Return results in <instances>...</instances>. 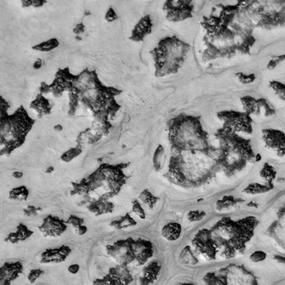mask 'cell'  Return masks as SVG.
I'll return each instance as SVG.
<instances>
[{
	"label": "cell",
	"mask_w": 285,
	"mask_h": 285,
	"mask_svg": "<svg viewBox=\"0 0 285 285\" xmlns=\"http://www.w3.org/2000/svg\"><path fill=\"white\" fill-rule=\"evenodd\" d=\"M44 92H52L54 96L69 92V115H75L81 105L91 111L96 125L107 135L112 128L110 120L114 119L121 109L116 97L122 93V90L104 85L98 79L96 70L85 69L77 76L69 72L68 68L57 73L53 83L44 87Z\"/></svg>",
	"instance_id": "cell-1"
},
{
	"label": "cell",
	"mask_w": 285,
	"mask_h": 285,
	"mask_svg": "<svg viewBox=\"0 0 285 285\" xmlns=\"http://www.w3.org/2000/svg\"><path fill=\"white\" fill-rule=\"evenodd\" d=\"M219 168L212 156L203 152L185 151L172 154L168 171L164 177L183 188H198L208 184Z\"/></svg>",
	"instance_id": "cell-2"
},
{
	"label": "cell",
	"mask_w": 285,
	"mask_h": 285,
	"mask_svg": "<svg viewBox=\"0 0 285 285\" xmlns=\"http://www.w3.org/2000/svg\"><path fill=\"white\" fill-rule=\"evenodd\" d=\"M167 127L172 154L203 152L215 159L217 148L208 143V134L203 128L200 116L179 114L168 121Z\"/></svg>",
	"instance_id": "cell-3"
},
{
	"label": "cell",
	"mask_w": 285,
	"mask_h": 285,
	"mask_svg": "<svg viewBox=\"0 0 285 285\" xmlns=\"http://www.w3.org/2000/svg\"><path fill=\"white\" fill-rule=\"evenodd\" d=\"M257 223V219L252 216L239 220H233L229 217L220 219L210 229L217 250L221 251L227 259L243 252L246 244L253 237Z\"/></svg>",
	"instance_id": "cell-4"
},
{
	"label": "cell",
	"mask_w": 285,
	"mask_h": 285,
	"mask_svg": "<svg viewBox=\"0 0 285 285\" xmlns=\"http://www.w3.org/2000/svg\"><path fill=\"white\" fill-rule=\"evenodd\" d=\"M215 137L219 141L215 161L219 170H223L229 177L244 168L247 162L254 158L249 140L238 136L227 126L219 129Z\"/></svg>",
	"instance_id": "cell-5"
},
{
	"label": "cell",
	"mask_w": 285,
	"mask_h": 285,
	"mask_svg": "<svg viewBox=\"0 0 285 285\" xmlns=\"http://www.w3.org/2000/svg\"><path fill=\"white\" fill-rule=\"evenodd\" d=\"M191 45L176 36L161 40L157 47L151 50L155 63V76L165 77L174 75L185 63Z\"/></svg>",
	"instance_id": "cell-6"
},
{
	"label": "cell",
	"mask_w": 285,
	"mask_h": 285,
	"mask_svg": "<svg viewBox=\"0 0 285 285\" xmlns=\"http://www.w3.org/2000/svg\"><path fill=\"white\" fill-rule=\"evenodd\" d=\"M128 163H121L118 165L102 164L93 173L79 183H74L72 194H89L91 191L104 187L108 193L113 197L119 193L125 185L127 177H125L123 169L128 166Z\"/></svg>",
	"instance_id": "cell-7"
},
{
	"label": "cell",
	"mask_w": 285,
	"mask_h": 285,
	"mask_svg": "<svg viewBox=\"0 0 285 285\" xmlns=\"http://www.w3.org/2000/svg\"><path fill=\"white\" fill-rule=\"evenodd\" d=\"M34 123L22 107L12 116L3 114L0 117V144L14 150L23 143Z\"/></svg>",
	"instance_id": "cell-8"
},
{
	"label": "cell",
	"mask_w": 285,
	"mask_h": 285,
	"mask_svg": "<svg viewBox=\"0 0 285 285\" xmlns=\"http://www.w3.org/2000/svg\"><path fill=\"white\" fill-rule=\"evenodd\" d=\"M207 285H258L253 273L243 266L231 265L219 273H210L204 279Z\"/></svg>",
	"instance_id": "cell-9"
},
{
	"label": "cell",
	"mask_w": 285,
	"mask_h": 285,
	"mask_svg": "<svg viewBox=\"0 0 285 285\" xmlns=\"http://www.w3.org/2000/svg\"><path fill=\"white\" fill-rule=\"evenodd\" d=\"M134 239L132 238L114 243L113 244L107 246V251L110 257H112L121 266H127L134 261Z\"/></svg>",
	"instance_id": "cell-10"
},
{
	"label": "cell",
	"mask_w": 285,
	"mask_h": 285,
	"mask_svg": "<svg viewBox=\"0 0 285 285\" xmlns=\"http://www.w3.org/2000/svg\"><path fill=\"white\" fill-rule=\"evenodd\" d=\"M219 120L224 122V125L232 129L233 132H243L251 133L252 119L247 113H241L237 111H221L217 114Z\"/></svg>",
	"instance_id": "cell-11"
},
{
	"label": "cell",
	"mask_w": 285,
	"mask_h": 285,
	"mask_svg": "<svg viewBox=\"0 0 285 285\" xmlns=\"http://www.w3.org/2000/svg\"><path fill=\"white\" fill-rule=\"evenodd\" d=\"M193 9V2L189 0H168L163 5V10L166 11V18L170 22H181L192 18Z\"/></svg>",
	"instance_id": "cell-12"
},
{
	"label": "cell",
	"mask_w": 285,
	"mask_h": 285,
	"mask_svg": "<svg viewBox=\"0 0 285 285\" xmlns=\"http://www.w3.org/2000/svg\"><path fill=\"white\" fill-rule=\"evenodd\" d=\"M192 244L197 252L203 254L207 259H214L218 253L211 237L210 230L207 229H203L197 233L192 240Z\"/></svg>",
	"instance_id": "cell-13"
},
{
	"label": "cell",
	"mask_w": 285,
	"mask_h": 285,
	"mask_svg": "<svg viewBox=\"0 0 285 285\" xmlns=\"http://www.w3.org/2000/svg\"><path fill=\"white\" fill-rule=\"evenodd\" d=\"M263 141L265 145L270 150L275 151L278 156L285 155V134L275 129L263 130Z\"/></svg>",
	"instance_id": "cell-14"
},
{
	"label": "cell",
	"mask_w": 285,
	"mask_h": 285,
	"mask_svg": "<svg viewBox=\"0 0 285 285\" xmlns=\"http://www.w3.org/2000/svg\"><path fill=\"white\" fill-rule=\"evenodd\" d=\"M134 248V261L136 266H142L153 255V247L151 243L138 238L133 243Z\"/></svg>",
	"instance_id": "cell-15"
},
{
	"label": "cell",
	"mask_w": 285,
	"mask_h": 285,
	"mask_svg": "<svg viewBox=\"0 0 285 285\" xmlns=\"http://www.w3.org/2000/svg\"><path fill=\"white\" fill-rule=\"evenodd\" d=\"M67 228H68L67 223L57 217L53 216H48L44 219L42 226L40 227L41 232H43L44 235L54 238L63 235V232L66 231Z\"/></svg>",
	"instance_id": "cell-16"
},
{
	"label": "cell",
	"mask_w": 285,
	"mask_h": 285,
	"mask_svg": "<svg viewBox=\"0 0 285 285\" xmlns=\"http://www.w3.org/2000/svg\"><path fill=\"white\" fill-rule=\"evenodd\" d=\"M152 29H153V22L151 16L150 15L144 16L135 26L134 29L132 32V35L130 36V40L134 42H141L146 36L151 35Z\"/></svg>",
	"instance_id": "cell-17"
},
{
	"label": "cell",
	"mask_w": 285,
	"mask_h": 285,
	"mask_svg": "<svg viewBox=\"0 0 285 285\" xmlns=\"http://www.w3.org/2000/svg\"><path fill=\"white\" fill-rule=\"evenodd\" d=\"M70 253L71 248L64 245L54 249H48L41 255V262L44 264L60 263L66 260Z\"/></svg>",
	"instance_id": "cell-18"
},
{
	"label": "cell",
	"mask_w": 285,
	"mask_h": 285,
	"mask_svg": "<svg viewBox=\"0 0 285 285\" xmlns=\"http://www.w3.org/2000/svg\"><path fill=\"white\" fill-rule=\"evenodd\" d=\"M22 266L21 263H6L0 267V279L6 281L9 285L16 280L22 273Z\"/></svg>",
	"instance_id": "cell-19"
},
{
	"label": "cell",
	"mask_w": 285,
	"mask_h": 285,
	"mask_svg": "<svg viewBox=\"0 0 285 285\" xmlns=\"http://www.w3.org/2000/svg\"><path fill=\"white\" fill-rule=\"evenodd\" d=\"M162 236L167 241L173 242L178 240L182 233V226L179 223H169L164 226L161 231Z\"/></svg>",
	"instance_id": "cell-20"
},
{
	"label": "cell",
	"mask_w": 285,
	"mask_h": 285,
	"mask_svg": "<svg viewBox=\"0 0 285 285\" xmlns=\"http://www.w3.org/2000/svg\"><path fill=\"white\" fill-rule=\"evenodd\" d=\"M33 110H36L39 115H48L50 114L51 106L47 99L43 96H39L31 104L30 106Z\"/></svg>",
	"instance_id": "cell-21"
},
{
	"label": "cell",
	"mask_w": 285,
	"mask_h": 285,
	"mask_svg": "<svg viewBox=\"0 0 285 285\" xmlns=\"http://www.w3.org/2000/svg\"><path fill=\"white\" fill-rule=\"evenodd\" d=\"M273 188V185L253 183V184H249L247 185V187L244 190V192L246 194L249 195L263 194V193L271 191Z\"/></svg>",
	"instance_id": "cell-22"
},
{
	"label": "cell",
	"mask_w": 285,
	"mask_h": 285,
	"mask_svg": "<svg viewBox=\"0 0 285 285\" xmlns=\"http://www.w3.org/2000/svg\"><path fill=\"white\" fill-rule=\"evenodd\" d=\"M75 228V232L79 236H83L87 232V227L84 225V219L77 216H70L67 221Z\"/></svg>",
	"instance_id": "cell-23"
},
{
	"label": "cell",
	"mask_w": 285,
	"mask_h": 285,
	"mask_svg": "<svg viewBox=\"0 0 285 285\" xmlns=\"http://www.w3.org/2000/svg\"><path fill=\"white\" fill-rule=\"evenodd\" d=\"M164 157H165V150L163 145H158L157 150L154 153L153 166L157 172H160L163 169L164 164Z\"/></svg>",
	"instance_id": "cell-24"
},
{
	"label": "cell",
	"mask_w": 285,
	"mask_h": 285,
	"mask_svg": "<svg viewBox=\"0 0 285 285\" xmlns=\"http://www.w3.org/2000/svg\"><path fill=\"white\" fill-rule=\"evenodd\" d=\"M137 224V221L132 219V217L130 216L128 213L125 214V216L120 218L116 221L111 223V226L117 229V230H122V229L127 228L130 226H135Z\"/></svg>",
	"instance_id": "cell-25"
},
{
	"label": "cell",
	"mask_w": 285,
	"mask_h": 285,
	"mask_svg": "<svg viewBox=\"0 0 285 285\" xmlns=\"http://www.w3.org/2000/svg\"><path fill=\"white\" fill-rule=\"evenodd\" d=\"M59 45V41L57 39H50L49 41L42 42L41 44L33 46V50L41 51V52H49L50 50L56 49Z\"/></svg>",
	"instance_id": "cell-26"
},
{
	"label": "cell",
	"mask_w": 285,
	"mask_h": 285,
	"mask_svg": "<svg viewBox=\"0 0 285 285\" xmlns=\"http://www.w3.org/2000/svg\"><path fill=\"white\" fill-rule=\"evenodd\" d=\"M180 259L184 263L187 264V265H191L194 266L198 263V260L197 257L195 256L193 251L191 250L190 246H186V247L182 250L181 254H180Z\"/></svg>",
	"instance_id": "cell-27"
},
{
	"label": "cell",
	"mask_w": 285,
	"mask_h": 285,
	"mask_svg": "<svg viewBox=\"0 0 285 285\" xmlns=\"http://www.w3.org/2000/svg\"><path fill=\"white\" fill-rule=\"evenodd\" d=\"M239 201H240V199L235 198L234 197H232V196H227V197L223 198L221 200L217 202V209H219V211L227 209V208H230L231 207H233L236 204H238L239 203Z\"/></svg>",
	"instance_id": "cell-28"
},
{
	"label": "cell",
	"mask_w": 285,
	"mask_h": 285,
	"mask_svg": "<svg viewBox=\"0 0 285 285\" xmlns=\"http://www.w3.org/2000/svg\"><path fill=\"white\" fill-rule=\"evenodd\" d=\"M139 200L141 201L143 204L147 205L148 207L153 208L158 202V198L153 196L149 190H144L141 194L139 195Z\"/></svg>",
	"instance_id": "cell-29"
},
{
	"label": "cell",
	"mask_w": 285,
	"mask_h": 285,
	"mask_svg": "<svg viewBox=\"0 0 285 285\" xmlns=\"http://www.w3.org/2000/svg\"><path fill=\"white\" fill-rule=\"evenodd\" d=\"M260 176L266 180L267 185H272V181H273L276 176V172L273 166H270L268 164H265L263 168L260 172Z\"/></svg>",
	"instance_id": "cell-30"
},
{
	"label": "cell",
	"mask_w": 285,
	"mask_h": 285,
	"mask_svg": "<svg viewBox=\"0 0 285 285\" xmlns=\"http://www.w3.org/2000/svg\"><path fill=\"white\" fill-rule=\"evenodd\" d=\"M82 153V148L80 144L76 148H71L70 150L66 151L65 153L63 154V156L61 157V160L63 161L64 163H69L71 162L73 159H75L76 157H78L80 154Z\"/></svg>",
	"instance_id": "cell-31"
},
{
	"label": "cell",
	"mask_w": 285,
	"mask_h": 285,
	"mask_svg": "<svg viewBox=\"0 0 285 285\" xmlns=\"http://www.w3.org/2000/svg\"><path fill=\"white\" fill-rule=\"evenodd\" d=\"M270 87L273 89L275 94L278 96L279 99L285 101V85L281 82L273 81L269 83Z\"/></svg>",
	"instance_id": "cell-32"
},
{
	"label": "cell",
	"mask_w": 285,
	"mask_h": 285,
	"mask_svg": "<svg viewBox=\"0 0 285 285\" xmlns=\"http://www.w3.org/2000/svg\"><path fill=\"white\" fill-rule=\"evenodd\" d=\"M29 196V191L25 186L13 189L10 192V198L16 200H26Z\"/></svg>",
	"instance_id": "cell-33"
},
{
	"label": "cell",
	"mask_w": 285,
	"mask_h": 285,
	"mask_svg": "<svg viewBox=\"0 0 285 285\" xmlns=\"http://www.w3.org/2000/svg\"><path fill=\"white\" fill-rule=\"evenodd\" d=\"M205 215H206V213L204 211L192 210V211L189 212L187 219L190 222H197V221H200L204 219Z\"/></svg>",
	"instance_id": "cell-34"
},
{
	"label": "cell",
	"mask_w": 285,
	"mask_h": 285,
	"mask_svg": "<svg viewBox=\"0 0 285 285\" xmlns=\"http://www.w3.org/2000/svg\"><path fill=\"white\" fill-rule=\"evenodd\" d=\"M266 257H267V254H266V252L258 250L254 251V253H252L250 256H249V259H250L252 262L259 263V262H261V261L266 260Z\"/></svg>",
	"instance_id": "cell-35"
},
{
	"label": "cell",
	"mask_w": 285,
	"mask_h": 285,
	"mask_svg": "<svg viewBox=\"0 0 285 285\" xmlns=\"http://www.w3.org/2000/svg\"><path fill=\"white\" fill-rule=\"evenodd\" d=\"M132 211L140 219H145V212H144V208L141 206V204H139L138 201L136 200L132 203Z\"/></svg>",
	"instance_id": "cell-36"
},
{
	"label": "cell",
	"mask_w": 285,
	"mask_h": 285,
	"mask_svg": "<svg viewBox=\"0 0 285 285\" xmlns=\"http://www.w3.org/2000/svg\"><path fill=\"white\" fill-rule=\"evenodd\" d=\"M237 77L243 84H249V83L254 82V80H255V76H254V74L245 75V74H243V73H238V74H237Z\"/></svg>",
	"instance_id": "cell-37"
},
{
	"label": "cell",
	"mask_w": 285,
	"mask_h": 285,
	"mask_svg": "<svg viewBox=\"0 0 285 285\" xmlns=\"http://www.w3.org/2000/svg\"><path fill=\"white\" fill-rule=\"evenodd\" d=\"M43 273H44V272L41 269L32 270L31 272L29 273V275H28V279H29V282L31 283V284H35L38 280L39 278L42 276Z\"/></svg>",
	"instance_id": "cell-38"
},
{
	"label": "cell",
	"mask_w": 285,
	"mask_h": 285,
	"mask_svg": "<svg viewBox=\"0 0 285 285\" xmlns=\"http://www.w3.org/2000/svg\"><path fill=\"white\" fill-rule=\"evenodd\" d=\"M117 19H118V16L116 15V11L114 10L113 8H110L105 15V20L107 22H111Z\"/></svg>",
	"instance_id": "cell-39"
},
{
	"label": "cell",
	"mask_w": 285,
	"mask_h": 285,
	"mask_svg": "<svg viewBox=\"0 0 285 285\" xmlns=\"http://www.w3.org/2000/svg\"><path fill=\"white\" fill-rule=\"evenodd\" d=\"M85 31V27L83 26V24H79V25L76 26V29H74V32L76 33V35H80V34H82Z\"/></svg>",
	"instance_id": "cell-40"
},
{
	"label": "cell",
	"mask_w": 285,
	"mask_h": 285,
	"mask_svg": "<svg viewBox=\"0 0 285 285\" xmlns=\"http://www.w3.org/2000/svg\"><path fill=\"white\" fill-rule=\"evenodd\" d=\"M44 65V62H43V60L42 59H37L35 61V63H34V69H40L43 67Z\"/></svg>",
	"instance_id": "cell-41"
},
{
	"label": "cell",
	"mask_w": 285,
	"mask_h": 285,
	"mask_svg": "<svg viewBox=\"0 0 285 285\" xmlns=\"http://www.w3.org/2000/svg\"><path fill=\"white\" fill-rule=\"evenodd\" d=\"M79 269H80V266L78 265H71V266H69V268H68V271H69V273H73V274H76L78 272Z\"/></svg>",
	"instance_id": "cell-42"
},
{
	"label": "cell",
	"mask_w": 285,
	"mask_h": 285,
	"mask_svg": "<svg viewBox=\"0 0 285 285\" xmlns=\"http://www.w3.org/2000/svg\"><path fill=\"white\" fill-rule=\"evenodd\" d=\"M45 3H46V1H42V0H34V1H32L31 6L41 7Z\"/></svg>",
	"instance_id": "cell-43"
},
{
	"label": "cell",
	"mask_w": 285,
	"mask_h": 285,
	"mask_svg": "<svg viewBox=\"0 0 285 285\" xmlns=\"http://www.w3.org/2000/svg\"><path fill=\"white\" fill-rule=\"evenodd\" d=\"M274 260H277L279 263L285 264V256L283 255H275Z\"/></svg>",
	"instance_id": "cell-44"
},
{
	"label": "cell",
	"mask_w": 285,
	"mask_h": 285,
	"mask_svg": "<svg viewBox=\"0 0 285 285\" xmlns=\"http://www.w3.org/2000/svg\"><path fill=\"white\" fill-rule=\"evenodd\" d=\"M22 176H23V173L22 172H20V171H16V172H13V177L15 179H21V178H22Z\"/></svg>",
	"instance_id": "cell-45"
},
{
	"label": "cell",
	"mask_w": 285,
	"mask_h": 285,
	"mask_svg": "<svg viewBox=\"0 0 285 285\" xmlns=\"http://www.w3.org/2000/svg\"><path fill=\"white\" fill-rule=\"evenodd\" d=\"M54 130L55 131H57V132H59V131H62L63 130V126L61 125H57L54 126Z\"/></svg>",
	"instance_id": "cell-46"
},
{
	"label": "cell",
	"mask_w": 285,
	"mask_h": 285,
	"mask_svg": "<svg viewBox=\"0 0 285 285\" xmlns=\"http://www.w3.org/2000/svg\"><path fill=\"white\" fill-rule=\"evenodd\" d=\"M52 171H53V168H52V167H50V168H49V170H47V171H46V172H52Z\"/></svg>",
	"instance_id": "cell-47"
},
{
	"label": "cell",
	"mask_w": 285,
	"mask_h": 285,
	"mask_svg": "<svg viewBox=\"0 0 285 285\" xmlns=\"http://www.w3.org/2000/svg\"><path fill=\"white\" fill-rule=\"evenodd\" d=\"M191 285V284H185V285Z\"/></svg>",
	"instance_id": "cell-48"
}]
</instances>
